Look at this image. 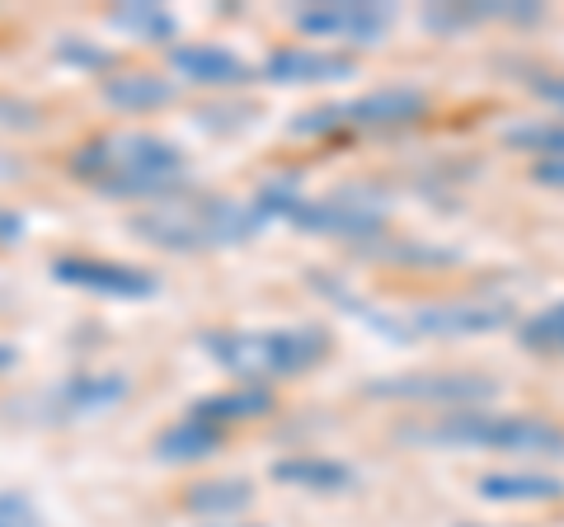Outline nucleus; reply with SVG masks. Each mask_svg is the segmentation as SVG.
I'll return each mask as SVG.
<instances>
[{
  "mask_svg": "<svg viewBox=\"0 0 564 527\" xmlns=\"http://www.w3.org/2000/svg\"><path fill=\"white\" fill-rule=\"evenodd\" d=\"M70 170L109 198H170L188 174V161L155 132H109L80 147Z\"/></svg>",
  "mask_w": 564,
  "mask_h": 527,
  "instance_id": "nucleus-1",
  "label": "nucleus"
},
{
  "mask_svg": "<svg viewBox=\"0 0 564 527\" xmlns=\"http://www.w3.org/2000/svg\"><path fill=\"white\" fill-rule=\"evenodd\" d=\"M269 217L236 198H207V193H170L137 217V232L161 250H226V245L254 240Z\"/></svg>",
  "mask_w": 564,
  "mask_h": 527,
  "instance_id": "nucleus-2",
  "label": "nucleus"
},
{
  "mask_svg": "<svg viewBox=\"0 0 564 527\" xmlns=\"http://www.w3.org/2000/svg\"><path fill=\"white\" fill-rule=\"evenodd\" d=\"M203 354L221 373L245 386H269L282 377H302L329 358V335L321 325H273V330H212L203 335Z\"/></svg>",
  "mask_w": 564,
  "mask_h": 527,
  "instance_id": "nucleus-3",
  "label": "nucleus"
},
{
  "mask_svg": "<svg viewBox=\"0 0 564 527\" xmlns=\"http://www.w3.org/2000/svg\"><path fill=\"white\" fill-rule=\"evenodd\" d=\"M404 438L437 448H489L513 456H564V429L541 415H494V410H447L429 429H410Z\"/></svg>",
  "mask_w": 564,
  "mask_h": 527,
  "instance_id": "nucleus-4",
  "label": "nucleus"
},
{
  "mask_svg": "<svg viewBox=\"0 0 564 527\" xmlns=\"http://www.w3.org/2000/svg\"><path fill=\"white\" fill-rule=\"evenodd\" d=\"M429 114V95L414 85H377L358 99L321 104L302 118H292V132L325 137V132H386V128H410Z\"/></svg>",
  "mask_w": 564,
  "mask_h": 527,
  "instance_id": "nucleus-5",
  "label": "nucleus"
},
{
  "mask_svg": "<svg viewBox=\"0 0 564 527\" xmlns=\"http://www.w3.org/2000/svg\"><path fill=\"white\" fill-rule=\"evenodd\" d=\"M302 236H329V240H372L386 232V207L367 189H334L325 198H306L288 217Z\"/></svg>",
  "mask_w": 564,
  "mask_h": 527,
  "instance_id": "nucleus-6",
  "label": "nucleus"
},
{
  "mask_svg": "<svg viewBox=\"0 0 564 527\" xmlns=\"http://www.w3.org/2000/svg\"><path fill=\"white\" fill-rule=\"evenodd\" d=\"M372 400H404V406H443V410H485L499 396V381L480 373H400L367 381Z\"/></svg>",
  "mask_w": 564,
  "mask_h": 527,
  "instance_id": "nucleus-7",
  "label": "nucleus"
},
{
  "mask_svg": "<svg viewBox=\"0 0 564 527\" xmlns=\"http://www.w3.org/2000/svg\"><path fill=\"white\" fill-rule=\"evenodd\" d=\"M292 24L321 43L377 47L386 29L395 24V6H386V0H325V6H302L292 14Z\"/></svg>",
  "mask_w": 564,
  "mask_h": 527,
  "instance_id": "nucleus-8",
  "label": "nucleus"
},
{
  "mask_svg": "<svg viewBox=\"0 0 564 527\" xmlns=\"http://www.w3.org/2000/svg\"><path fill=\"white\" fill-rule=\"evenodd\" d=\"M508 325L503 302H433L414 306L404 321H395V340L410 335H485V330Z\"/></svg>",
  "mask_w": 564,
  "mask_h": 527,
  "instance_id": "nucleus-9",
  "label": "nucleus"
},
{
  "mask_svg": "<svg viewBox=\"0 0 564 527\" xmlns=\"http://www.w3.org/2000/svg\"><path fill=\"white\" fill-rule=\"evenodd\" d=\"M52 278L70 288H85V292H99V297H118V302H141V297L155 292V278L147 269H132V264H118V259L66 255L52 264Z\"/></svg>",
  "mask_w": 564,
  "mask_h": 527,
  "instance_id": "nucleus-10",
  "label": "nucleus"
},
{
  "mask_svg": "<svg viewBox=\"0 0 564 527\" xmlns=\"http://www.w3.org/2000/svg\"><path fill=\"white\" fill-rule=\"evenodd\" d=\"M358 76V57L348 52H329V47H278L263 57V80L273 85H334V80H352Z\"/></svg>",
  "mask_w": 564,
  "mask_h": 527,
  "instance_id": "nucleus-11",
  "label": "nucleus"
},
{
  "mask_svg": "<svg viewBox=\"0 0 564 527\" xmlns=\"http://www.w3.org/2000/svg\"><path fill=\"white\" fill-rule=\"evenodd\" d=\"M170 66L193 85H212V90H231V85H250L254 80V66L236 57L231 47H217V43H184V47H170Z\"/></svg>",
  "mask_w": 564,
  "mask_h": 527,
  "instance_id": "nucleus-12",
  "label": "nucleus"
},
{
  "mask_svg": "<svg viewBox=\"0 0 564 527\" xmlns=\"http://www.w3.org/2000/svg\"><path fill=\"white\" fill-rule=\"evenodd\" d=\"M269 476L278 485H292L302 490V495H348L352 485H358V471L339 456H321V452H302V456H282L273 462Z\"/></svg>",
  "mask_w": 564,
  "mask_h": 527,
  "instance_id": "nucleus-13",
  "label": "nucleus"
},
{
  "mask_svg": "<svg viewBox=\"0 0 564 527\" xmlns=\"http://www.w3.org/2000/svg\"><path fill=\"white\" fill-rule=\"evenodd\" d=\"M475 495L489 504H555L564 499V481L545 471H489L475 481Z\"/></svg>",
  "mask_w": 564,
  "mask_h": 527,
  "instance_id": "nucleus-14",
  "label": "nucleus"
},
{
  "mask_svg": "<svg viewBox=\"0 0 564 527\" xmlns=\"http://www.w3.org/2000/svg\"><path fill=\"white\" fill-rule=\"evenodd\" d=\"M541 20L536 0H518V6H503V0H480V6H437L429 10V29H470V24H532Z\"/></svg>",
  "mask_w": 564,
  "mask_h": 527,
  "instance_id": "nucleus-15",
  "label": "nucleus"
},
{
  "mask_svg": "<svg viewBox=\"0 0 564 527\" xmlns=\"http://www.w3.org/2000/svg\"><path fill=\"white\" fill-rule=\"evenodd\" d=\"M273 410V396L269 386H236V391H217L193 406V419H203L212 429H226V424H245V419H259Z\"/></svg>",
  "mask_w": 564,
  "mask_h": 527,
  "instance_id": "nucleus-16",
  "label": "nucleus"
},
{
  "mask_svg": "<svg viewBox=\"0 0 564 527\" xmlns=\"http://www.w3.org/2000/svg\"><path fill=\"white\" fill-rule=\"evenodd\" d=\"M221 448V429L203 424V419H180V424H170L161 438H155V456L161 462H174V466H188V462H203Z\"/></svg>",
  "mask_w": 564,
  "mask_h": 527,
  "instance_id": "nucleus-17",
  "label": "nucleus"
},
{
  "mask_svg": "<svg viewBox=\"0 0 564 527\" xmlns=\"http://www.w3.org/2000/svg\"><path fill=\"white\" fill-rule=\"evenodd\" d=\"M104 99L122 114H151V109H165V104L174 99V85L151 76V72H132V76L104 80Z\"/></svg>",
  "mask_w": 564,
  "mask_h": 527,
  "instance_id": "nucleus-18",
  "label": "nucleus"
},
{
  "mask_svg": "<svg viewBox=\"0 0 564 527\" xmlns=\"http://www.w3.org/2000/svg\"><path fill=\"white\" fill-rule=\"evenodd\" d=\"M128 396V377H70L62 386V406L66 415H90V410H109Z\"/></svg>",
  "mask_w": 564,
  "mask_h": 527,
  "instance_id": "nucleus-19",
  "label": "nucleus"
},
{
  "mask_svg": "<svg viewBox=\"0 0 564 527\" xmlns=\"http://www.w3.org/2000/svg\"><path fill=\"white\" fill-rule=\"evenodd\" d=\"M518 340L527 354H551V358H564V302H551L541 306L536 315H527L518 325Z\"/></svg>",
  "mask_w": 564,
  "mask_h": 527,
  "instance_id": "nucleus-20",
  "label": "nucleus"
},
{
  "mask_svg": "<svg viewBox=\"0 0 564 527\" xmlns=\"http://www.w3.org/2000/svg\"><path fill=\"white\" fill-rule=\"evenodd\" d=\"M113 24L122 33H132V39H147V43L174 39V14L165 6H151V0H141V6H118L113 10Z\"/></svg>",
  "mask_w": 564,
  "mask_h": 527,
  "instance_id": "nucleus-21",
  "label": "nucleus"
},
{
  "mask_svg": "<svg viewBox=\"0 0 564 527\" xmlns=\"http://www.w3.org/2000/svg\"><path fill=\"white\" fill-rule=\"evenodd\" d=\"M254 490L250 481H207L198 490H188V508L193 514H240V508H250Z\"/></svg>",
  "mask_w": 564,
  "mask_h": 527,
  "instance_id": "nucleus-22",
  "label": "nucleus"
},
{
  "mask_svg": "<svg viewBox=\"0 0 564 527\" xmlns=\"http://www.w3.org/2000/svg\"><path fill=\"white\" fill-rule=\"evenodd\" d=\"M508 147H522L532 155H564V122H545V118H532V122H518V128H508Z\"/></svg>",
  "mask_w": 564,
  "mask_h": 527,
  "instance_id": "nucleus-23",
  "label": "nucleus"
},
{
  "mask_svg": "<svg viewBox=\"0 0 564 527\" xmlns=\"http://www.w3.org/2000/svg\"><path fill=\"white\" fill-rule=\"evenodd\" d=\"M0 527H43L39 508L24 495H0Z\"/></svg>",
  "mask_w": 564,
  "mask_h": 527,
  "instance_id": "nucleus-24",
  "label": "nucleus"
},
{
  "mask_svg": "<svg viewBox=\"0 0 564 527\" xmlns=\"http://www.w3.org/2000/svg\"><path fill=\"white\" fill-rule=\"evenodd\" d=\"M532 180L536 184H551V189H564V155H545V161L532 165Z\"/></svg>",
  "mask_w": 564,
  "mask_h": 527,
  "instance_id": "nucleus-25",
  "label": "nucleus"
},
{
  "mask_svg": "<svg viewBox=\"0 0 564 527\" xmlns=\"http://www.w3.org/2000/svg\"><path fill=\"white\" fill-rule=\"evenodd\" d=\"M62 52H66V57H76V62H85V66H109V52H99V47H80V39H66V43H62Z\"/></svg>",
  "mask_w": 564,
  "mask_h": 527,
  "instance_id": "nucleus-26",
  "label": "nucleus"
},
{
  "mask_svg": "<svg viewBox=\"0 0 564 527\" xmlns=\"http://www.w3.org/2000/svg\"><path fill=\"white\" fill-rule=\"evenodd\" d=\"M532 90H536L545 104H555V109H564V72H560V76H541V80L532 85Z\"/></svg>",
  "mask_w": 564,
  "mask_h": 527,
  "instance_id": "nucleus-27",
  "label": "nucleus"
},
{
  "mask_svg": "<svg viewBox=\"0 0 564 527\" xmlns=\"http://www.w3.org/2000/svg\"><path fill=\"white\" fill-rule=\"evenodd\" d=\"M20 236H24V217H14L0 207V240H20Z\"/></svg>",
  "mask_w": 564,
  "mask_h": 527,
  "instance_id": "nucleus-28",
  "label": "nucleus"
},
{
  "mask_svg": "<svg viewBox=\"0 0 564 527\" xmlns=\"http://www.w3.org/2000/svg\"><path fill=\"white\" fill-rule=\"evenodd\" d=\"M462 527H480V523H462Z\"/></svg>",
  "mask_w": 564,
  "mask_h": 527,
  "instance_id": "nucleus-29",
  "label": "nucleus"
}]
</instances>
